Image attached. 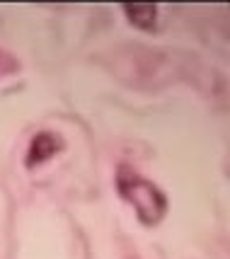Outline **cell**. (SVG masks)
<instances>
[{
	"mask_svg": "<svg viewBox=\"0 0 230 259\" xmlns=\"http://www.w3.org/2000/svg\"><path fill=\"white\" fill-rule=\"evenodd\" d=\"M116 187H119V194L136 208L141 223L155 226V223H160L162 218H165V211H167L165 194L153 182L138 177L131 167H119Z\"/></svg>",
	"mask_w": 230,
	"mask_h": 259,
	"instance_id": "cell-1",
	"label": "cell"
},
{
	"mask_svg": "<svg viewBox=\"0 0 230 259\" xmlns=\"http://www.w3.org/2000/svg\"><path fill=\"white\" fill-rule=\"evenodd\" d=\"M124 12H126L128 22L138 27V29H155L158 5H153V3H126Z\"/></svg>",
	"mask_w": 230,
	"mask_h": 259,
	"instance_id": "cell-2",
	"label": "cell"
},
{
	"mask_svg": "<svg viewBox=\"0 0 230 259\" xmlns=\"http://www.w3.org/2000/svg\"><path fill=\"white\" fill-rule=\"evenodd\" d=\"M61 148H63V143H61V138L56 134H36V138L32 141V148H29L27 162L29 165H39V162L51 158L54 153H58Z\"/></svg>",
	"mask_w": 230,
	"mask_h": 259,
	"instance_id": "cell-3",
	"label": "cell"
}]
</instances>
